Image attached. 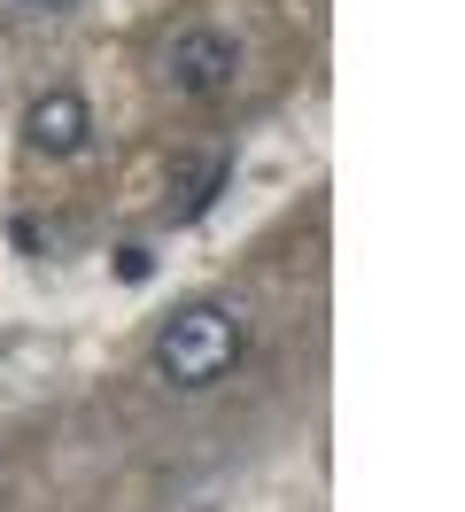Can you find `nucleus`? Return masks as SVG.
Returning <instances> with one entry per match:
<instances>
[{"label": "nucleus", "mask_w": 465, "mask_h": 512, "mask_svg": "<svg viewBox=\"0 0 465 512\" xmlns=\"http://www.w3.org/2000/svg\"><path fill=\"white\" fill-rule=\"evenodd\" d=\"M148 272H155V256H148V249H117V280H132V288H140Z\"/></svg>", "instance_id": "5"}, {"label": "nucleus", "mask_w": 465, "mask_h": 512, "mask_svg": "<svg viewBox=\"0 0 465 512\" xmlns=\"http://www.w3.org/2000/svg\"><path fill=\"white\" fill-rule=\"evenodd\" d=\"M241 350H248V326L233 303H186L155 334V373L171 388H210L241 365Z\"/></svg>", "instance_id": "1"}, {"label": "nucleus", "mask_w": 465, "mask_h": 512, "mask_svg": "<svg viewBox=\"0 0 465 512\" xmlns=\"http://www.w3.org/2000/svg\"><path fill=\"white\" fill-rule=\"evenodd\" d=\"M233 70H241V39L217 32V24H194V32L171 39V55H163V86L186 94V101H202V94H225Z\"/></svg>", "instance_id": "2"}, {"label": "nucleus", "mask_w": 465, "mask_h": 512, "mask_svg": "<svg viewBox=\"0 0 465 512\" xmlns=\"http://www.w3.org/2000/svg\"><path fill=\"white\" fill-rule=\"evenodd\" d=\"M16 8H31V16H55V8H70V0H16Z\"/></svg>", "instance_id": "6"}, {"label": "nucleus", "mask_w": 465, "mask_h": 512, "mask_svg": "<svg viewBox=\"0 0 465 512\" xmlns=\"http://www.w3.org/2000/svg\"><path fill=\"white\" fill-rule=\"evenodd\" d=\"M225 179H233V163H202V179L186 187V202L171 210V218H179V225H194V218H202V210L217 202V194H225Z\"/></svg>", "instance_id": "4"}, {"label": "nucleus", "mask_w": 465, "mask_h": 512, "mask_svg": "<svg viewBox=\"0 0 465 512\" xmlns=\"http://www.w3.org/2000/svg\"><path fill=\"white\" fill-rule=\"evenodd\" d=\"M24 140L39 148V156H78L93 140V109L86 94H70V86H55V94H39L24 109Z\"/></svg>", "instance_id": "3"}]
</instances>
